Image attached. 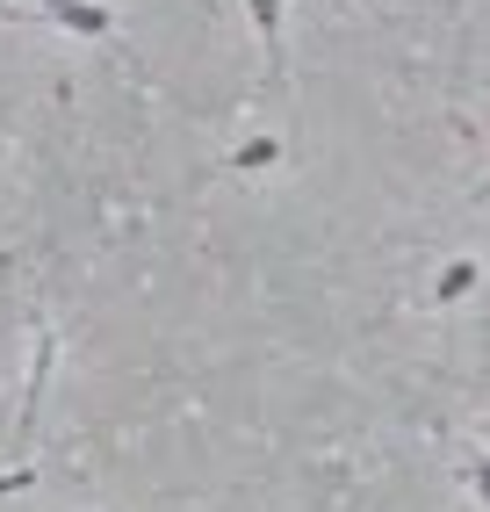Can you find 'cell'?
Returning a JSON list of instances; mask_svg holds the SVG:
<instances>
[{
	"label": "cell",
	"instance_id": "1",
	"mask_svg": "<svg viewBox=\"0 0 490 512\" xmlns=\"http://www.w3.org/2000/svg\"><path fill=\"white\" fill-rule=\"evenodd\" d=\"M44 15L58 29H73V37H109V29H116V15L101 8V0H44Z\"/></svg>",
	"mask_w": 490,
	"mask_h": 512
},
{
	"label": "cell",
	"instance_id": "2",
	"mask_svg": "<svg viewBox=\"0 0 490 512\" xmlns=\"http://www.w3.org/2000/svg\"><path fill=\"white\" fill-rule=\"evenodd\" d=\"M245 15H253V37L267 51V80H282V0H245Z\"/></svg>",
	"mask_w": 490,
	"mask_h": 512
},
{
	"label": "cell",
	"instance_id": "3",
	"mask_svg": "<svg viewBox=\"0 0 490 512\" xmlns=\"http://www.w3.org/2000/svg\"><path fill=\"white\" fill-rule=\"evenodd\" d=\"M51 361H58V339H51V332H37V361H29V397H22V433L37 426V412H44V383H51Z\"/></svg>",
	"mask_w": 490,
	"mask_h": 512
},
{
	"label": "cell",
	"instance_id": "8",
	"mask_svg": "<svg viewBox=\"0 0 490 512\" xmlns=\"http://www.w3.org/2000/svg\"><path fill=\"white\" fill-rule=\"evenodd\" d=\"M8 8H15V0H0V15H8Z\"/></svg>",
	"mask_w": 490,
	"mask_h": 512
},
{
	"label": "cell",
	"instance_id": "7",
	"mask_svg": "<svg viewBox=\"0 0 490 512\" xmlns=\"http://www.w3.org/2000/svg\"><path fill=\"white\" fill-rule=\"evenodd\" d=\"M469 484H476V498L490 505V455H476V462H469Z\"/></svg>",
	"mask_w": 490,
	"mask_h": 512
},
{
	"label": "cell",
	"instance_id": "5",
	"mask_svg": "<svg viewBox=\"0 0 490 512\" xmlns=\"http://www.w3.org/2000/svg\"><path fill=\"white\" fill-rule=\"evenodd\" d=\"M274 159H282V138H245L238 152H224L231 174H260V166H274Z\"/></svg>",
	"mask_w": 490,
	"mask_h": 512
},
{
	"label": "cell",
	"instance_id": "4",
	"mask_svg": "<svg viewBox=\"0 0 490 512\" xmlns=\"http://www.w3.org/2000/svg\"><path fill=\"white\" fill-rule=\"evenodd\" d=\"M469 289H476V260L462 253V260H447V267H440V282H433V303L447 311V303H462Z\"/></svg>",
	"mask_w": 490,
	"mask_h": 512
},
{
	"label": "cell",
	"instance_id": "6",
	"mask_svg": "<svg viewBox=\"0 0 490 512\" xmlns=\"http://www.w3.org/2000/svg\"><path fill=\"white\" fill-rule=\"evenodd\" d=\"M29 484H37V469H29V462H15V469H0V498H15V491H29Z\"/></svg>",
	"mask_w": 490,
	"mask_h": 512
}]
</instances>
